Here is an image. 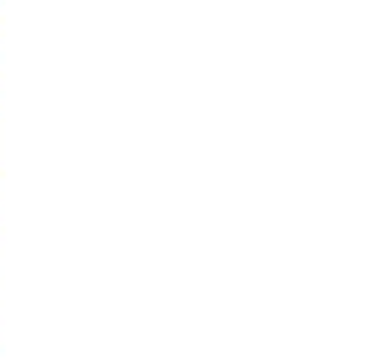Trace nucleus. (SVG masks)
<instances>
[]
</instances>
